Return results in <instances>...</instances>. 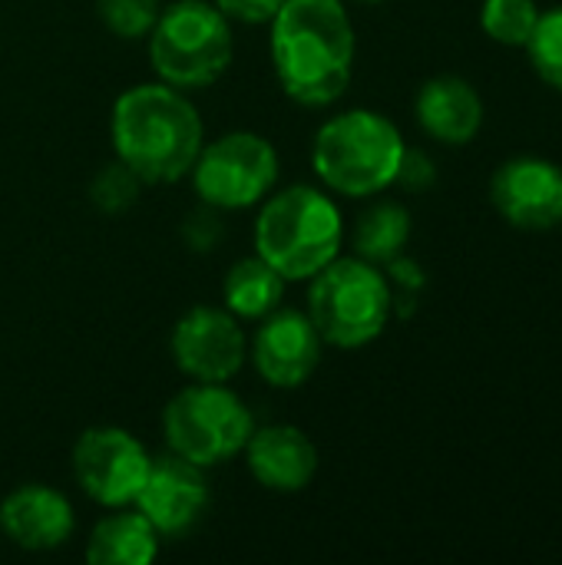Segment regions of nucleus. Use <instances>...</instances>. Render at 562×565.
Returning a JSON list of instances; mask_svg holds the SVG:
<instances>
[{
  "label": "nucleus",
  "mask_w": 562,
  "mask_h": 565,
  "mask_svg": "<svg viewBox=\"0 0 562 565\" xmlns=\"http://www.w3.org/2000/svg\"><path fill=\"white\" fill-rule=\"evenodd\" d=\"M268 26L272 63L285 96L298 106L338 103L358 53L344 0H285Z\"/></svg>",
  "instance_id": "obj_1"
},
{
  "label": "nucleus",
  "mask_w": 562,
  "mask_h": 565,
  "mask_svg": "<svg viewBox=\"0 0 562 565\" xmlns=\"http://www.w3.org/2000/svg\"><path fill=\"white\" fill-rule=\"evenodd\" d=\"M116 159L129 166L142 185H172L185 179L205 146V126L192 99L156 79L129 86L116 96L109 116Z\"/></svg>",
  "instance_id": "obj_2"
},
{
  "label": "nucleus",
  "mask_w": 562,
  "mask_h": 565,
  "mask_svg": "<svg viewBox=\"0 0 562 565\" xmlns=\"http://www.w3.org/2000/svg\"><path fill=\"white\" fill-rule=\"evenodd\" d=\"M344 218L331 195L315 185H291L265 195L255 218V255L285 281H308L341 255Z\"/></svg>",
  "instance_id": "obj_3"
},
{
  "label": "nucleus",
  "mask_w": 562,
  "mask_h": 565,
  "mask_svg": "<svg viewBox=\"0 0 562 565\" xmlns=\"http://www.w3.org/2000/svg\"><path fill=\"white\" fill-rule=\"evenodd\" d=\"M404 149L401 129L384 113L348 109L315 132L311 166L325 189L348 199H371L397 182Z\"/></svg>",
  "instance_id": "obj_4"
},
{
  "label": "nucleus",
  "mask_w": 562,
  "mask_h": 565,
  "mask_svg": "<svg viewBox=\"0 0 562 565\" xmlns=\"http://www.w3.org/2000/svg\"><path fill=\"white\" fill-rule=\"evenodd\" d=\"M321 341L331 348H364L378 341L394 315V291L388 275L351 255L328 262L308 278V311Z\"/></svg>",
  "instance_id": "obj_5"
},
{
  "label": "nucleus",
  "mask_w": 562,
  "mask_h": 565,
  "mask_svg": "<svg viewBox=\"0 0 562 565\" xmlns=\"http://www.w3.org/2000/svg\"><path fill=\"white\" fill-rule=\"evenodd\" d=\"M152 73L176 89H205L235 56L232 20L212 0H172L149 30Z\"/></svg>",
  "instance_id": "obj_6"
},
{
  "label": "nucleus",
  "mask_w": 562,
  "mask_h": 565,
  "mask_svg": "<svg viewBox=\"0 0 562 565\" xmlns=\"http://www.w3.org/2000/svg\"><path fill=\"white\" fill-rule=\"evenodd\" d=\"M255 430L245 401L225 384H189L162 411V434L172 454L209 470L238 457Z\"/></svg>",
  "instance_id": "obj_7"
},
{
  "label": "nucleus",
  "mask_w": 562,
  "mask_h": 565,
  "mask_svg": "<svg viewBox=\"0 0 562 565\" xmlns=\"http://www.w3.org/2000/svg\"><path fill=\"white\" fill-rule=\"evenodd\" d=\"M189 175L202 205L215 212L252 209L278 182V152L258 132H225L199 149Z\"/></svg>",
  "instance_id": "obj_8"
},
{
  "label": "nucleus",
  "mask_w": 562,
  "mask_h": 565,
  "mask_svg": "<svg viewBox=\"0 0 562 565\" xmlns=\"http://www.w3.org/2000/svg\"><path fill=\"white\" fill-rule=\"evenodd\" d=\"M149 463V450L123 427H89L73 444V477L83 493L106 510L136 503Z\"/></svg>",
  "instance_id": "obj_9"
},
{
  "label": "nucleus",
  "mask_w": 562,
  "mask_h": 565,
  "mask_svg": "<svg viewBox=\"0 0 562 565\" xmlns=\"http://www.w3.org/2000/svg\"><path fill=\"white\" fill-rule=\"evenodd\" d=\"M172 361L176 367L202 384H229L245 358L248 341L238 318L229 308L195 305L172 328Z\"/></svg>",
  "instance_id": "obj_10"
},
{
  "label": "nucleus",
  "mask_w": 562,
  "mask_h": 565,
  "mask_svg": "<svg viewBox=\"0 0 562 565\" xmlns=\"http://www.w3.org/2000/svg\"><path fill=\"white\" fill-rule=\"evenodd\" d=\"M494 209L523 232H550L562 225V169L540 156L507 159L490 179Z\"/></svg>",
  "instance_id": "obj_11"
},
{
  "label": "nucleus",
  "mask_w": 562,
  "mask_h": 565,
  "mask_svg": "<svg viewBox=\"0 0 562 565\" xmlns=\"http://www.w3.org/2000/svg\"><path fill=\"white\" fill-rule=\"evenodd\" d=\"M159 536H182L189 533L205 507H209V483H205V470L182 460L179 454H162L152 457L149 473L136 493L132 503Z\"/></svg>",
  "instance_id": "obj_12"
},
{
  "label": "nucleus",
  "mask_w": 562,
  "mask_h": 565,
  "mask_svg": "<svg viewBox=\"0 0 562 565\" xmlns=\"http://www.w3.org/2000/svg\"><path fill=\"white\" fill-rule=\"evenodd\" d=\"M321 334L311 324L305 311L275 308L262 318L255 341H252V361L265 384L295 391L311 381V374L321 364Z\"/></svg>",
  "instance_id": "obj_13"
},
{
  "label": "nucleus",
  "mask_w": 562,
  "mask_h": 565,
  "mask_svg": "<svg viewBox=\"0 0 562 565\" xmlns=\"http://www.w3.org/2000/svg\"><path fill=\"white\" fill-rule=\"evenodd\" d=\"M0 530L3 536L26 553L60 550L73 530L76 516L70 500L46 483H23L0 503Z\"/></svg>",
  "instance_id": "obj_14"
},
{
  "label": "nucleus",
  "mask_w": 562,
  "mask_h": 565,
  "mask_svg": "<svg viewBox=\"0 0 562 565\" xmlns=\"http://www.w3.org/2000/svg\"><path fill=\"white\" fill-rule=\"evenodd\" d=\"M245 463L258 487L272 493H301L318 473V450L291 424L255 427L245 444Z\"/></svg>",
  "instance_id": "obj_15"
},
{
  "label": "nucleus",
  "mask_w": 562,
  "mask_h": 565,
  "mask_svg": "<svg viewBox=\"0 0 562 565\" xmlns=\"http://www.w3.org/2000/svg\"><path fill=\"white\" fill-rule=\"evenodd\" d=\"M421 129L444 146H467L484 126V99L464 76H434L414 99Z\"/></svg>",
  "instance_id": "obj_16"
},
{
  "label": "nucleus",
  "mask_w": 562,
  "mask_h": 565,
  "mask_svg": "<svg viewBox=\"0 0 562 565\" xmlns=\"http://www.w3.org/2000/svg\"><path fill=\"white\" fill-rule=\"evenodd\" d=\"M159 556V533L139 510H119L99 520L86 543L89 565H149Z\"/></svg>",
  "instance_id": "obj_17"
},
{
  "label": "nucleus",
  "mask_w": 562,
  "mask_h": 565,
  "mask_svg": "<svg viewBox=\"0 0 562 565\" xmlns=\"http://www.w3.org/2000/svg\"><path fill=\"white\" fill-rule=\"evenodd\" d=\"M285 278L258 255L242 258L229 268L222 281V301L238 321H262L275 308H282L285 298Z\"/></svg>",
  "instance_id": "obj_18"
},
{
  "label": "nucleus",
  "mask_w": 562,
  "mask_h": 565,
  "mask_svg": "<svg viewBox=\"0 0 562 565\" xmlns=\"http://www.w3.org/2000/svg\"><path fill=\"white\" fill-rule=\"evenodd\" d=\"M411 242V212L401 202H374L354 225V255L371 265H388Z\"/></svg>",
  "instance_id": "obj_19"
},
{
  "label": "nucleus",
  "mask_w": 562,
  "mask_h": 565,
  "mask_svg": "<svg viewBox=\"0 0 562 565\" xmlns=\"http://www.w3.org/2000/svg\"><path fill=\"white\" fill-rule=\"evenodd\" d=\"M537 0H484L480 7V26L494 43L503 46H527L530 33L540 20Z\"/></svg>",
  "instance_id": "obj_20"
},
{
  "label": "nucleus",
  "mask_w": 562,
  "mask_h": 565,
  "mask_svg": "<svg viewBox=\"0 0 562 565\" xmlns=\"http://www.w3.org/2000/svg\"><path fill=\"white\" fill-rule=\"evenodd\" d=\"M523 50L530 53L537 76L547 86H553L556 93H562V7L540 13L537 30L530 33Z\"/></svg>",
  "instance_id": "obj_21"
},
{
  "label": "nucleus",
  "mask_w": 562,
  "mask_h": 565,
  "mask_svg": "<svg viewBox=\"0 0 562 565\" xmlns=\"http://www.w3.org/2000/svg\"><path fill=\"white\" fill-rule=\"evenodd\" d=\"M162 0H96V13L103 26L119 40H142L149 36L152 23L159 20Z\"/></svg>",
  "instance_id": "obj_22"
},
{
  "label": "nucleus",
  "mask_w": 562,
  "mask_h": 565,
  "mask_svg": "<svg viewBox=\"0 0 562 565\" xmlns=\"http://www.w3.org/2000/svg\"><path fill=\"white\" fill-rule=\"evenodd\" d=\"M139 189H142V179H139L129 166H123V162L116 159L113 166H103V169L96 172V179H93V185H89V199H93V205H96L99 212L119 215V212H126V209L136 205Z\"/></svg>",
  "instance_id": "obj_23"
},
{
  "label": "nucleus",
  "mask_w": 562,
  "mask_h": 565,
  "mask_svg": "<svg viewBox=\"0 0 562 565\" xmlns=\"http://www.w3.org/2000/svg\"><path fill=\"white\" fill-rule=\"evenodd\" d=\"M232 23H248V26H262L272 23V17L278 13V7L285 0H212Z\"/></svg>",
  "instance_id": "obj_24"
},
{
  "label": "nucleus",
  "mask_w": 562,
  "mask_h": 565,
  "mask_svg": "<svg viewBox=\"0 0 562 565\" xmlns=\"http://www.w3.org/2000/svg\"><path fill=\"white\" fill-rule=\"evenodd\" d=\"M434 179H437L434 162L421 149H404V159H401V169H397V182L417 192V189H427Z\"/></svg>",
  "instance_id": "obj_25"
},
{
  "label": "nucleus",
  "mask_w": 562,
  "mask_h": 565,
  "mask_svg": "<svg viewBox=\"0 0 562 565\" xmlns=\"http://www.w3.org/2000/svg\"><path fill=\"white\" fill-rule=\"evenodd\" d=\"M185 222H189V218H185ZM219 235H222V225H219V218H215V209H209V205H205V215H195V218L185 225V238H189V245H192L195 252H205Z\"/></svg>",
  "instance_id": "obj_26"
},
{
  "label": "nucleus",
  "mask_w": 562,
  "mask_h": 565,
  "mask_svg": "<svg viewBox=\"0 0 562 565\" xmlns=\"http://www.w3.org/2000/svg\"><path fill=\"white\" fill-rule=\"evenodd\" d=\"M388 281H394V285H401L407 295L404 298H411L414 291H421L424 288V271H421V265L417 262H411V258H404V255H397L394 262H388Z\"/></svg>",
  "instance_id": "obj_27"
},
{
  "label": "nucleus",
  "mask_w": 562,
  "mask_h": 565,
  "mask_svg": "<svg viewBox=\"0 0 562 565\" xmlns=\"http://www.w3.org/2000/svg\"><path fill=\"white\" fill-rule=\"evenodd\" d=\"M358 3H381V0H358Z\"/></svg>",
  "instance_id": "obj_28"
}]
</instances>
